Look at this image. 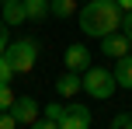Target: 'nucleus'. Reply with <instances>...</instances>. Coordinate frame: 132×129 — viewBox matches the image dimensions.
Segmentation results:
<instances>
[{"instance_id":"1","label":"nucleus","mask_w":132,"mask_h":129,"mask_svg":"<svg viewBox=\"0 0 132 129\" xmlns=\"http://www.w3.org/2000/svg\"><path fill=\"white\" fill-rule=\"evenodd\" d=\"M80 18V32L90 35V39H104V35L118 32L122 25V7L115 4V0H90L87 7H80L77 11Z\"/></svg>"},{"instance_id":"2","label":"nucleus","mask_w":132,"mask_h":129,"mask_svg":"<svg viewBox=\"0 0 132 129\" xmlns=\"http://www.w3.org/2000/svg\"><path fill=\"white\" fill-rule=\"evenodd\" d=\"M7 63H11L14 73H31L35 63H38V42L35 39H18V42H7L4 49Z\"/></svg>"},{"instance_id":"3","label":"nucleus","mask_w":132,"mask_h":129,"mask_svg":"<svg viewBox=\"0 0 132 129\" xmlns=\"http://www.w3.org/2000/svg\"><path fill=\"white\" fill-rule=\"evenodd\" d=\"M115 73L111 70H104V66H87L84 70V91L90 98H101V101H108V98L115 94Z\"/></svg>"},{"instance_id":"4","label":"nucleus","mask_w":132,"mask_h":129,"mask_svg":"<svg viewBox=\"0 0 132 129\" xmlns=\"http://www.w3.org/2000/svg\"><path fill=\"white\" fill-rule=\"evenodd\" d=\"M59 129H90V108L87 105H66V115L59 119Z\"/></svg>"},{"instance_id":"5","label":"nucleus","mask_w":132,"mask_h":129,"mask_svg":"<svg viewBox=\"0 0 132 129\" xmlns=\"http://www.w3.org/2000/svg\"><path fill=\"white\" fill-rule=\"evenodd\" d=\"M11 115L18 119V126H31L35 119H38V101H35V98H28V94L14 98V105H11Z\"/></svg>"},{"instance_id":"6","label":"nucleus","mask_w":132,"mask_h":129,"mask_svg":"<svg viewBox=\"0 0 132 129\" xmlns=\"http://www.w3.org/2000/svg\"><path fill=\"white\" fill-rule=\"evenodd\" d=\"M129 49H132V42H129L125 32H111V35H104V39H101V52H104L108 59H122Z\"/></svg>"},{"instance_id":"7","label":"nucleus","mask_w":132,"mask_h":129,"mask_svg":"<svg viewBox=\"0 0 132 129\" xmlns=\"http://www.w3.org/2000/svg\"><path fill=\"white\" fill-rule=\"evenodd\" d=\"M80 91H84V77H80L77 70H63V73L56 77V94L59 98H77Z\"/></svg>"},{"instance_id":"8","label":"nucleus","mask_w":132,"mask_h":129,"mask_svg":"<svg viewBox=\"0 0 132 129\" xmlns=\"http://www.w3.org/2000/svg\"><path fill=\"white\" fill-rule=\"evenodd\" d=\"M66 70H77V73H84L87 66H90V52H87V45H80V42H73L70 49H66Z\"/></svg>"},{"instance_id":"9","label":"nucleus","mask_w":132,"mask_h":129,"mask_svg":"<svg viewBox=\"0 0 132 129\" xmlns=\"http://www.w3.org/2000/svg\"><path fill=\"white\" fill-rule=\"evenodd\" d=\"M115 84H118V87H129L132 91V52H125L122 56V59H115Z\"/></svg>"},{"instance_id":"10","label":"nucleus","mask_w":132,"mask_h":129,"mask_svg":"<svg viewBox=\"0 0 132 129\" xmlns=\"http://www.w3.org/2000/svg\"><path fill=\"white\" fill-rule=\"evenodd\" d=\"M4 18L0 21H7V25H21V21H28V14H24V0H4Z\"/></svg>"},{"instance_id":"11","label":"nucleus","mask_w":132,"mask_h":129,"mask_svg":"<svg viewBox=\"0 0 132 129\" xmlns=\"http://www.w3.org/2000/svg\"><path fill=\"white\" fill-rule=\"evenodd\" d=\"M24 14H28V21H45L49 14V0H24Z\"/></svg>"},{"instance_id":"12","label":"nucleus","mask_w":132,"mask_h":129,"mask_svg":"<svg viewBox=\"0 0 132 129\" xmlns=\"http://www.w3.org/2000/svg\"><path fill=\"white\" fill-rule=\"evenodd\" d=\"M52 18H73L77 14V0H49Z\"/></svg>"},{"instance_id":"13","label":"nucleus","mask_w":132,"mask_h":129,"mask_svg":"<svg viewBox=\"0 0 132 129\" xmlns=\"http://www.w3.org/2000/svg\"><path fill=\"white\" fill-rule=\"evenodd\" d=\"M11 105H14V91H11V84L0 80V112H11Z\"/></svg>"},{"instance_id":"14","label":"nucleus","mask_w":132,"mask_h":129,"mask_svg":"<svg viewBox=\"0 0 132 129\" xmlns=\"http://www.w3.org/2000/svg\"><path fill=\"white\" fill-rule=\"evenodd\" d=\"M63 115H66V105H63V101H52V105H45V119H52V122H59Z\"/></svg>"},{"instance_id":"15","label":"nucleus","mask_w":132,"mask_h":129,"mask_svg":"<svg viewBox=\"0 0 132 129\" xmlns=\"http://www.w3.org/2000/svg\"><path fill=\"white\" fill-rule=\"evenodd\" d=\"M111 129H132V112H118L111 119Z\"/></svg>"},{"instance_id":"16","label":"nucleus","mask_w":132,"mask_h":129,"mask_svg":"<svg viewBox=\"0 0 132 129\" xmlns=\"http://www.w3.org/2000/svg\"><path fill=\"white\" fill-rule=\"evenodd\" d=\"M14 77H18V73L11 70V63H7V56H0V80H4V84H11Z\"/></svg>"},{"instance_id":"17","label":"nucleus","mask_w":132,"mask_h":129,"mask_svg":"<svg viewBox=\"0 0 132 129\" xmlns=\"http://www.w3.org/2000/svg\"><path fill=\"white\" fill-rule=\"evenodd\" d=\"M118 28L129 35V42H132V11H122V25H118Z\"/></svg>"},{"instance_id":"18","label":"nucleus","mask_w":132,"mask_h":129,"mask_svg":"<svg viewBox=\"0 0 132 129\" xmlns=\"http://www.w3.org/2000/svg\"><path fill=\"white\" fill-rule=\"evenodd\" d=\"M0 129H18V119L11 112H0Z\"/></svg>"},{"instance_id":"19","label":"nucleus","mask_w":132,"mask_h":129,"mask_svg":"<svg viewBox=\"0 0 132 129\" xmlns=\"http://www.w3.org/2000/svg\"><path fill=\"white\" fill-rule=\"evenodd\" d=\"M28 129H59V122H52V119H35Z\"/></svg>"},{"instance_id":"20","label":"nucleus","mask_w":132,"mask_h":129,"mask_svg":"<svg viewBox=\"0 0 132 129\" xmlns=\"http://www.w3.org/2000/svg\"><path fill=\"white\" fill-rule=\"evenodd\" d=\"M7 42H11V39H7V21H0V56H4Z\"/></svg>"},{"instance_id":"21","label":"nucleus","mask_w":132,"mask_h":129,"mask_svg":"<svg viewBox=\"0 0 132 129\" xmlns=\"http://www.w3.org/2000/svg\"><path fill=\"white\" fill-rule=\"evenodd\" d=\"M115 4H118L122 11H132V0H115Z\"/></svg>"}]
</instances>
